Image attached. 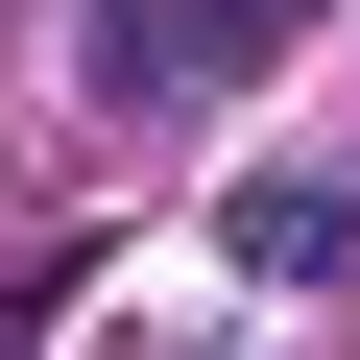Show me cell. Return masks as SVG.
<instances>
[{"instance_id": "1", "label": "cell", "mask_w": 360, "mask_h": 360, "mask_svg": "<svg viewBox=\"0 0 360 360\" xmlns=\"http://www.w3.org/2000/svg\"><path fill=\"white\" fill-rule=\"evenodd\" d=\"M264 49V0H96V96H217Z\"/></svg>"}, {"instance_id": "3", "label": "cell", "mask_w": 360, "mask_h": 360, "mask_svg": "<svg viewBox=\"0 0 360 360\" xmlns=\"http://www.w3.org/2000/svg\"><path fill=\"white\" fill-rule=\"evenodd\" d=\"M264 25H312V0H264Z\"/></svg>"}, {"instance_id": "2", "label": "cell", "mask_w": 360, "mask_h": 360, "mask_svg": "<svg viewBox=\"0 0 360 360\" xmlns=\"http://www.w3.org/2000/svg\"><path fill=\"white\" fill-rule=\"evenodd\" d=\"M240 264H264V288L360 264V193H336V168H264V193H240Z\"/></svg>"}]
</instances>
